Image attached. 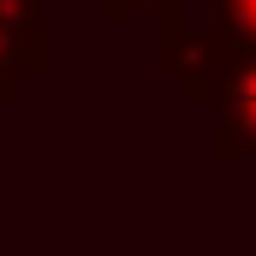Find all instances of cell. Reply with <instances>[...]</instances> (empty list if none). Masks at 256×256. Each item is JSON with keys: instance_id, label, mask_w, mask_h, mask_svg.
I'll return each instance as SVG.
<instances>
[{"instance_id": "5", "label": "cell", "mask_w": 256, "mask_h": 256, "mask_svg": "<svg viewBox=\"0 0 256 256\" xmlns=\"http://www.w3.org/2000/svg\"><path fill=\"white\" fill-rule=\"evenodd\" d=\"M0 18H12V24H42V0H0Z\"/></svg>"}, {"instance_id": "3", "label": "cell", "mask_w": 256, "mask_h": 256, "mask_svg": "<svg viewBox=\"0 0 256 256\" xmlns=\"http://www.w3.org/2000/svg\"><path fill=\"white\" fill-rule=\"evenodd\" d=\"M102 24H126V18H155V30L185 24V0H96Z\"/></svg>"}, {"instance_id": "4", "label": "cell", "mask_w": 256, "mask_h": 256, "mask_svg": "<svg viewBox=\"0 0 256 256\" xmlns=\"http://www.w3.org/2000/svg\"><path fill=\"white\" fill-rule=\"evenodd\" d=\"M208 30L238 48H256V0H208Z\"/></svg>"}, {"instance_id": "1", "label": "cell", "mask_w": 256, "mask_h": 256, "mask_svg": "<svg viewBox=\"0 0 256 256\" xmlns=\"http://www.w3.org/2000/svg\"><path fill=\"white\" fill-rule=\"evenodd\" d=\"M214 36H220V30H214ZM208 108H214L208 155H214V161H256V48H238V42L220 36Z\"/></svg>"}, {"instance_id": "2", "label": "cell", "mask_w": 256, "mask_h": 256, "mask_svg": "<svg viewBox=\"0 0 256 256\" xmlns=\"http://www.w3.org/2000/svg\"><path fill=\"white\" fill-rule=\"evenodd\" d=\"M48 72V18L42 24H12L0 18V108L24 96V84H36Z\"/></svg>"}]
</instances>
